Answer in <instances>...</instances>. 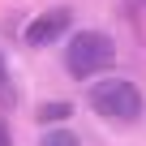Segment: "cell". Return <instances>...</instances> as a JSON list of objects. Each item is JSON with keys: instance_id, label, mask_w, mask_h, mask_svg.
Returning a JSON list of instances; mask_svg holds the SVG:
<instances>
[{"instance_id": "cell-4", "label": "cell", "mask_w": 146, "mask_h": 146, "mask_svg": "<svg viewBox=\"0 0 146 146\" xmlns=\"http://www.w3.org/2000/svg\"><path fill=\"white\" fill-rule=\"evenodd\" d=\"M69 116H73V103H69V99L39 103V125H56V120H69Z\"/></svg>"}, {"instance_id": "cell-2", "label": "cell", "mask_w": 146, "mask_h": 146, "mask_svg": "<svg viewBox=\"0 0 146 146\" xmlns=\"http://www.w3.org/2000/svg\"><path fill=\"white\" fill-rule=\"evenodd\" d=\"M90 108H95V116H103V120L133 125V120L146 112V99H142V90H137L129 78H103V82L90 86Z\"/></svg>"}, {"instance_id": "cell-6", "label": "cell", "mask_w": 146, "mask_h": 146, "mask_svg": "<svg viewBox=\"0 0 146 146\" xmlns=\"http://www.w3.org/2000/svg\"><path fill=\"white\" fill-rule=\"evenodd\" d=\"M39 146H82V142H78V133H73V129L56 125V129H47V133L39 137Z\"/></svg>"}, {"instance_id": "cell-3", "label": "cell", "mask_w": 146, "mask_h": 146, "mask_svg": "<svg viewBox=\"0 0 146 146\" xmlns=\"http://www.w3.org/2000/svg\"><path fill=\"white\" fill-rule=\"evenodd\" d=\"M64 30H73V9H47V13H39V17L26 22L22 39H26L30 47H52Z\"/></svg>"}, {"instance_id": "cell-5", "label": "cell", "mask_w": 146, "mask_h": 146, "mask_svg": "<svg viewBox=\"0 0 146 146\" xmlns=\"http://www.w3.org/2000/svg\"><path fill=\"white\" fill-rule=\"evenodd\" d=\"M0 103H5V108H13V103H17V86H13V73H9L5 52H0Z\"/></svg>"}, {"instance_id": "cell-1", "label": "cell", "mask_w": 146, "mask_h": 146, "mask_svg": "<svg viewBox=\"0 0 146 146\" xmlns=\"http://www.w3.org/2000/svg\"><path fill=\"white\" fill-rule=\"evenodd\" d=\"M112 60H116V43H112L108 30H78L64 47V73L78 78V82L112 69Z\"/></svg>"}, {"instance_id": "cell-7", "label": "cell", "mask_w": 146, "mask_h": 146, "mask_svg": "<svg viewBox=\"0 0 146 146\" xmlns=\"http://www.w3.org/2000/svg\"><path fill=\"white\" fill-rule=\"evenodd\" d=\"M0 146H13V133H9V125L0 120Z\"/></svg>"}]
</instances>
